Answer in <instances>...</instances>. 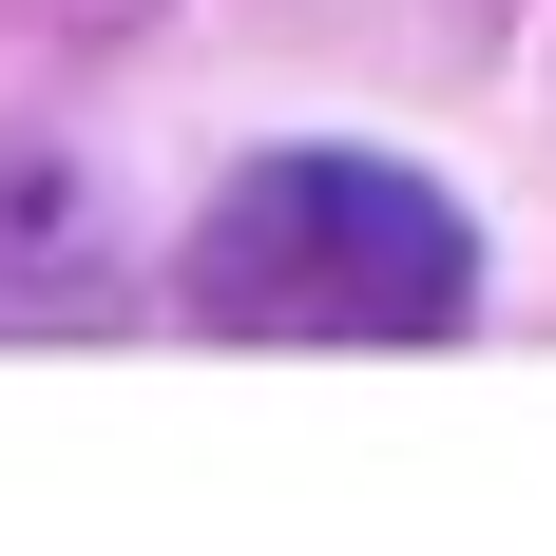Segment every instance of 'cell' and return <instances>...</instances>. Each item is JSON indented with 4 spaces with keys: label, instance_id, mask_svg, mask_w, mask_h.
<instances>
[{
    "label": "cell",
    "instance_id": "cell-1",
    "mask_svg": "<svg viewBox=\"0 0 556 556\" xmlns=\"http://www.w3.org/2000/svg\"><path fill=\"white\" fill-rule=\"evenodd\" d=\"M173 288L230 345H442L480 307V230L403 154H250Z\"/></svg>",
    "mask_w": 556,
    "mask_h": 556
}]
</instances>
